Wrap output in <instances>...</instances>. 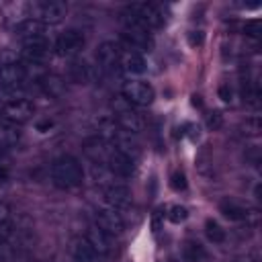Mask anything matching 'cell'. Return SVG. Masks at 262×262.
Returning <instances> with one entry per match:
<instances>
[{"label": "cell", "instance_id": "33", "mask_svg": "<svg viewBox=\"0 0 262 262\" xmlns=\"http://www.w3.org/2000/svg\"><path fill=\"white\" fill-rule=\"evenodd\" d=\"M260 133V119L252 117L246 121V135H258Z\"/></svg>", "mask_w": 262, "mask_h": 262}, {"label": "cell", "instance_id": "21", "mask_svg": "<svg viewBox=\"0 0 262 262\" xmlns=\"http://www.w3.org/2000/svg\"><path fill=\"white\" fill-rule=\"evenodd\" d=\"M182 258H184L186 262H207L209 254H207L205 246H201L199 242L186 239V242L182 244Z\"/></svg>", "mask_w": 262, "mask_h": 262}, {"label": "cell", "instance_id": "19", "mask_svg": "<svg viewBox=\"0 0 262 262\" xmlns=\"http://www.w3.org/2000/svg\"><path fill=\"white\" fill-rule=\"evenodd\" d=\"M70 254L74 262H100V256L86 244V239H74L70 246Z\"/></svg>", "mask_w": 262, "mask_h": 262}, {"label": "cell", "instance_id": "4", "mask_svg": "<svg viewBox=\"0 0 262 262\" xmlns=\"http://www.w3.org/2000/svg\"><path fill=\"white\" fill-rule=\"evenodd\" d=\"M86 39H84V33L78 31V29H68L63 31L59 37H57V43H55V49L61 57H72V55H78L84 47Z\"/></svg>", "mask_w": 262, "mask_h": 262}, {"label": "cell", "instance_id": "29", "mask_svg": "<svg viewBox=\"0 0 262 262\" xmlns=\"http://www.w3.org/2000/svg\"><path fill=\"white\" fill-rule=\"evenodd\" d=\"M170 186H172V190H176V192H180V190H186L188 182H186V176H184V172L176 170V172L170 176Z\"/></svg>", "mask_w": 262, "mask_h": 262}, {"label": "cell", "instance_id": "38", "mask_svg": "<svg viewBox=\"0 0 262 262\" xmlns=\"http://www.w3.org/2000/svg\"><path fill=\"white\" fill-rule=\"evenodd\" d=\"M6 176H8V174H6V170H4L2 166H0V184H2L4 180H6Z\"/></svg>", "mask_w": 262, "mask_h": 262}, {"label": "cell", "instance_id": "12", "mask_svg": "<svg viewBox=\"0 0 262 262\" xmlns=\"http://www.w3.org/2000/svg\"><path fill=\"white\" fill-rule=\"evenodd\" d=\"M129 10H131V12H133V14H135L147 29H158V27H162V23H164L162 12H160L154 4L139 2V4H131Z\"/></svg>", "mask_w": 262, "mask_h": 262}, {"label": "cell", "instance_id": "39", "mask_svg": "<svg viewBox=\"0 0 262 262\" xmlns=\"http://www.w3.org/2000/svg\"><path fill=\"white\" fill-rule=\"evenodd\" d=\"M4 213H6V205H0V221L4 219Z\"/></svg>", "mask_w": 262, "mask_h": 262}, {"label": "cell", "instance_id": "23", "mask_svg": "<svg viewBox=\"0 0 262 262\" xmlns=\"http://www.w3.org/2000/svg\"><path fill=\"white\" fill-rule=\"evenodd\" d=\"M205 235L213 244H223L225 242V229L217 221H213V219H207L205 221Z\"/></svg>", "mask_w": 262, "mask_h": 262}, {"label": "cell", "instance_id": "14", "mask_svg": "<svg viewBox=\"0 0 262 262\" xmlns=\"http://www.w3.org/2000/svg\"><path fill=\"white\" fill-rule=\"evenodd\" d=\"M84 239H86V244H88L98 256H106V254H111V250H113V237H111L108 233H104L102 229H98L96 225L88 227Z\"/></svg>", "mask_w": 262, "mask_h": 262}, {"label": "cell", "instance_id": "34", "mask_svg": "<svg viewBox=\"0 0 262 262\" xmlns=\"http://www.w3.org/2000/svg\"><path fill=\"white\" fill-rule=\"evenodd\" d=\"M203 41H205L203 31H190V33H188V45H190V47H201Z\"/></svg>", "mask_w": 262, "mask_h": 262}, {"label": "cell", "instance_id": "15", "mask_svg": "<svg viewBox=\"0 0 262 262\" xmlns=\"http://www.w3.org/2000/svg\"><path fill=\"white\" fill-rule=\"evenodd\" d=\"M106 166L115 176H121V178H129V176L135 174V162L131 158H127L125 154L117 151L115 147H113V151L106 160Z\"/></svg>", "mask_w": 262, "mask_h": 262}, {"label": "cell", "instance_id": "11", "mask_svg": "<svg viewBox=\"0 0 262 262\" xmlns=\"http://www.w3.org/2000/svg\"><path fill=\"white\" fill-rule=\"evenodd\" d=\"M104 203L115 211H127L131 207V190L125 184H111L104 190Z\"/></svg>", "mask_w": 262, "mask_h": 262}, {"label": "cell", "instance_id": "16", "mask_svg": "<svg viewBox=\"0 0 262 262\" xmlns=\"http://www.w3.org/2000/svg\"><path fill=\"white\" fill-rule=\"evenodd\" d=\"M219 213L229 221H244V219H248L252 215L248 205H244V203H239L235 199H229V196L219 203Z\"/></svg>", "mask_w": 262, "mask_h": 262}, {"label": "cell", "instance_id": "42", "mask_svg": "<svg viewBox=\"0 0 262 262\" xmlns=\"http://www.w3.org/2000/svg\"><path fill=\"white\" fill-rule=\"evenodd\" d=\"M2 151H4V147H2V145H0V154H2Z\"/></svg>", "mask_w": 262, "mask_h": 262}, {"label": "cell", "instance_id": "13", "mask_svg": "<svg viewBox=\"0 0 262 262\" xmlns=\"http://www.w3.org/2000/svg\"><path fill=\"white\" fill-rule=\"evenodd\" d=\"M27 66L20 61L0 66V86H25Z\"/></svg>", "mask_w": 262, "mask_h": 262}, {"label": "cell", "instance_id": "22", "mask_svg": "<svg viewBox=\"0 0 262 262\" xmlns=\"http://www.w3.org/2000/svg\"><path fill=\"white\" fill-rule=\"evenodd\" d=\"M18 139H20V129L14 123H8V121L0 123V145L4 149L10 147V145H14Z\"/></svg>", "mask_w": 262, "mask_h": 262}, {"label": "cell", "instance_id": "26", "mask_svg": "<svg viewBox=\"0 0 262 262\" xmlns=\"http://www.w3.org/2000/svg\"><path fill=\"white\" fill-rule=\"evenodd\" d=\"M205 125H207V129H211V131L221 129V127H223V113H221V111H211V113H207V115H205Z\"/></svg>", "mask_w": 262, "mask_h": 262}, {"label": "cell", "instance_id": "10", "mask_svg": "<svg viewBox=\"0 0 262 262\" xmlns=\"http://www.w3.org/2000/svg\"><path fill=\"white\" fill-rule=\"evenodd\" d=\"M113 151V143L104 137H92L84 141V154L92 160V164H106L108 156Z\"/></svg>", "mask_w": 262, "mask_h": 262}, {"label": "cell", "instance_id": "32", "mask_svg": "<svg viewBox=\"0 0 262 262\" xmlns=\"http://www.w3.org/2000/svg\"><path fill=\"white\" fill-rule=\"evenodd\" d=\"M244 33L248 35V37H258V33H260V20L258 18H254V20H248L246 25H244Z\"/></svg>", "mask_w": 262, "mask_h": 262}, {"label": "cell", "instance_id": "8", "mask_svg": "<svg viewBox=\"0 0 262 262\" xmlns=\"http://www.w3.org/2000/svg\"><path fill=\"white\" fill-rule=\"evenodd\" d=\"M115 119H117V125L129 133V135H135V133H141L143 131V119L139 117V113H135L131 106H117V113H115Z\"/></svg>", "mask_w": 262, "mask_h": 262}, {"label": "cell", "instance_id": "27", "mask_svg": "<svg viewBox=\"0 0 262 262\" xmlns=\"http://www.w3.org/2000/svg\"><path fill=\"white\" fill-rule=\"evenodd\" d=\"M166 217H168L172 223H182V221H186V217H188V209L182 207V205H174V207H170V211L166 213Z\"/></svg>", "mask_w": 262, "mask_h": 262}, {"label": "cell", "instance_id": "31", "mask_svg": "<svg viewBox=\"0 0 262 262\" xmlns=\"http://www.w3.org/2000/svg\"><path fill=\"white\" fill-rule=\"evenodd\" d=\"M12 233H14V225H12V221H10V219H2V221H0V244L6 242Z\"/></svg>", "mask_w": 262, "mask_h": 262}, {"label": "cell", "instance_id": "1", "mask_svg": "<svg viewBox=\"0 0 262 262\" xmlns=\"http://www.w3.org/2000/svg\"><path fill=\"white\" fill-rule=\"evenodd\" d=\"M84 178V170L82 164L78 162V158L74 156H59L57 160H53L51 164V182L57 188H76L82 184Z\"/></svg>", "mask_w": 262, "mask_h": 262}, {"label": "cell", "instance_id": "30", "mask_svg": "<svg viewBox=\"0 0 262 262\" xmlns=\"http://www.w3.org/2000/svg\"><path fill=\"white\" fill-rule=\"evenodd\" d=\"M164 217H166V211H164V207H158V209L151 213V231H154V233H158V231L162 229Z\"/></svg>", "mask_w": 262, "mask_h": 262}, {"label": "cell", "instance_id": "5", "mask_svg": "<svg viewBox=\"0 0 262 262\" xmlns=\"http://www.w3.org/2000/svg\"><path fill=\"white\" fill-rule=\"evenodd\" d=\"M33 115H35V106H33V102H29L27 98L8 100L6 104H2V117H4L8 123L20 125V123H27Z\"/></svg>", "mask_w": 262, "mask_h": 262}, {"label": "cell", "instance_id": "35", "mask_svg": "<svg viewBox=\"0 0 262 262\" xmlns=\"http://www.w3.org/2000/svg\"><path fill=\"white\" fill-rule=\"evenodd\" d=\"M219 98L223 102H233V90H231L229 84H221L219 86Z\"/></svg>", "mask_w": 262, "mask_h": 262}, {"label": "cell", "instance_id": "24", "mask_svg": "<svg viewBox=\"0 0 262 262\" xmlns=\"http://www.w3.org/2000/svg\"><path fill=\"white\" fill-rule=\"evenodd\" d=\"M41 86L49 96H59L63 92V82L57 76H43L41 78Z\"/></svg>", "mask_w": 262, "mask_h": 262}, {"label": "cell", "instance_id": "40", "mask_svg": "<svg viewBox=\"0 0 262 262\" xmlns=\"http://www.w3.org/2000/svg\"><path fill=\"white\" fill-rule=\"evenodd\" d=\"M199 98H201V96H192V104H194V106H201V100H199Z\"/></svg>", "mask_w": 262, "mask_h": 262}, {"label": "cell", "instance_id": "37", "mask_svg": "<svg viewBox=\"0 0 262 262\" xmlns=\"http://www.w3.org/2000/svg\"><path fill=\"white\" fill-rule=\"evenodd\" d=\"M47 127H51V121H45V123H39V125H37L39 131H43V129H47Z\"/></svg>", "mask_w": 262, "mask_h": 262}, {"label": "cell", "instance_id": "3", "mask_svg": "<svg viewBox=\"0 0 262 262\" xmlns=\"http://www.w3.org/2000/svg\"><path fill=\"white\" fill-rule=\"evenodd\" d=\"M154 96H156L154 86L147 84V82L131 80V82H125V84H123V98H125L129 104L147 106V104H151Z\"/></svg>", "mask_w": 262, "mask_h": 262}, {"label": "cell", "instance_id": "6", "mask_svg": "<svg viewBox=\"0 0 262 262\" xmlns=\"http://www.w3.org/2000/svg\"><path fill=\"white\" fill-rule=\"evenodd\" d=\"M49 53H51V43L47 35L23 41V57L29 59V63H41L43 59H47Z\"/></svg>", "mask_w": 262, "mask_h": 262}, {"label": "cell", "instance_id": "9", "mask_svg": "<svg viewBox=\"0 0 262 262\" xmlns=\"http://www.w3.org/2000/svg\"><path fill=\"white\" fill-rule=\"evenodd\" d=\"M37 10V16L43 25H57L63 20L66 16V4L59 2V0H47V2H41L35 6Z\"/></svg>", "mask_w": 262, "mask_h": 262}, {"label": "cell", "instance_id": "28", "mask_svg": "<svg viewBox=\"0 0 262 262\" xmlns=\"http://www.w3.org/2000/svg\"><path fill=\"white\" fill-rule=\"evenodd\" d=\"M25 94V86H0V96L10 100H20Z\"/></svg>", "mask_w": 262, "mask_h": 262}, {"label": "cell", "instance_id": "36", "mask_svg": "<svg viewBox=\"0 0 262 262\" xmlns=\"http://www.w3.org/2000/svg\"><path fill=\"white\" fill-rule=\"evenodd\" d=\"M184 129H188V131H186V135H188L192 141H194V139H199V135H201V127H199V125H194V123H186V125H184Z\"/></svg>", "mask_w": 262, "mask_h": 262}, {"label": "cell", "instance_id": "17", "mask_svg": "<svg viewBox=\"0 0 262 262\" xmlns=\"http://www.w3.org/2000/svg\"><path fill=\"white\" fill-rule=\"evenodd\" d=\"M145 68H147V63H145V59H143L141 53H137V51H125V53H121V70L123 72L133 74V76H139V74L145 72Z\"/></svg>", "mask_w": 262, "mask_h": 262}, {"label": "cell", "instance_id": "7", "mask_svg": "<svg viewBox=\"0 0 262 262\" xmlns=\"http://www.w3.org/2000/svg\"><path fill=\"white\" fill-rule=\"evenodd\" d=\"M96 227L102 229L104 233H108L111 237L113 235H121L123 229H125V221L121 217L119 211L111 209V207H104L96 213Z\"/></svg>", "mask_w": 262, "mask_h": 262}, {"label": "cell", "instance_id": "18", "mask_svg": "<svg viewBox=\"0 0 262 262\" xmlns=\"http://www.w3.org/2000/svg\"><path fill=\"white\" fill-rule=\"evenodd\" d=\"M47 31V25H43L39 18H27L23 23L16 25L14 33L25 41V39H33V37H43Z\"/></svg>", "mask_w": 262, "mask_h": 262}, {"label": "cell", "instance_id": "41", "mask_svg": "<svg viewBox=\"0 0 262 262\" xmlns=\"http://www.w3.org/2000/svg\"><path fill=\"white\" fill-rule=\"evenodd\" d=\"M0 117H2V104H0Z\"/></svg>", "mask_w": 262, "mask_h": 262}, {"label": "cell", "instance_id": "25", "mask_svg": "<svg viewBox=\"0 0 262 262\" xmlns=\"http://www.w3.org/2000/svg\"><path fill=\"white\" fill-rule=\"evenodd\" d=\"M90 174H92V180H94V182H100V184L113 180V176H115V174L108 170L106 164H92V166H90Z\"/></svg>", "mask_w": 262, "mask_h": 262}, {"label": "cell", "instance_id": "2", "mask_svg": "<svg viewBox=\"0 0 262 262\" xmlns=\"http://www.w3.org/2000/svg\"><path fill=\"white\" fill-rule=\"evenodd\" d=\"M96 61H98V70L108 76V78H117L121 74V49L115 41H102L96 49Z\"/></svg>", "mask_w": 262, "mask_h": 262}, {"label": "cell", "instance_id": "20", "mask_svg": "<svg viewBox=\"0 0 262 262\" xmlns=\"http://www.w3.org/2000/svg\"><path fill=\"white\" fill-rule=\"evenodd\" d=\"M70 78L78 84H88L94 78V70L84 59H74L72 66H70Z\"/></svg>", "mask_w": 262, "mask_h": 262}]
</instances>
